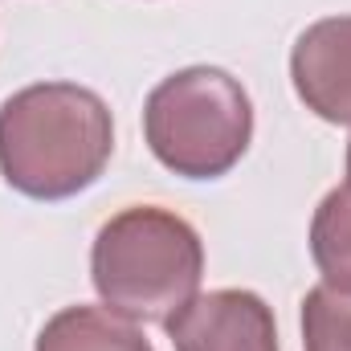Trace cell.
<instances>
[{
	"label": "cell",
	"instance_id": "6",
	"mask_svg": "<svg viewBox=\"0 0 351 351\" xmlns=\"http://www.w3.org/2000/svg\"><path fill=\"white\" fill-rule=\"evenodd\" d=\"M37 351H152V343L135 323H127L114 311L66 306L41 327Z\"/></svg>",
	"mask_w": 351,
	"mask_h": 351
},
{
	"label": "cell",
	"instance_id": "8",
	"mask_svg": "<svg viewBox=\"0 0 351 351\" xmlns=\"http://www.w3.org/2000/svg\"><path fill=\"white\" fill-rule=\"evenodd\" d=\"M302 348L351 351V294L335 286H315L302 298Z\"/></svg>",
	"mask_w": 351,
	"mask_h": 351
},
{
	"label": "cell",
	"instance_id": "1",
	"mask_svg": "<svg viewBox=\"0 0 351 351\" xmlns=\"http://www.w3.org/2000/svg\"><path fill=\"white\" fill-rule=\"evenodd\" d=\"M110 152V110L86 86L41 82L0 106V172L33 200L78 196L102 176Z\"/></svg>",
	"mask_w": 351,
	"mask_h": 351
},
{
	"label": "cell",
	"instance_id": "3",
	"mask_svg": "<svg viewBox=\"0 0 351 351\" xmlns=\"http://www.w3.org/2000/svg\"><path fill=\"white\" fill-rule=\"evenodd\" d=\"M143 135L168 172L184 180H217L245 156L254 106L233 74L217 66H192L147 94Z\"/></svg>",
	"mask_w": 351,
	"mask_h": 351
},
{
	"label": "cell",
	"instance_id": "2",
	"mask_svg": "<svg viewBox=\"0 0 351 351\" xmlns=\"http://www.w3.org/2000/svg\"><path fill=\"white\" fill-rule=\"evenodd\" d=\"M98 298L135 323H168L196 298L204 278V245L196 229L156 204H135L110 217L90 254Z\"/></svg>",
	"mask_w": 351,
	"mask_h": 351
},
{
	"label": "cell",
	"instance_id": "9",
	"mask_svg": "<svg viewBox=\"0 0 351 351\" xmlns=\"http://www.w3.org/2000/svg\"><path fill=\"white\" fill-rule=\"evenodd\" d=\"M348 184H351V143H348Z\"/></svg>",
	"mask_w": 351,
	"mask_h": 351
},
{
	"label": "cell",
	"instance_id": "4",
	"mask_svg": "<svg viewBox=\"0 0 351 351\" xmlns=\"http://www.w3.org/2000/svg\"><path fill=\"white\" fill-rule=\"evenodd\" d=\"M176 351H278L274 311L254 290H213L168 319Z\"/></svg>",
	"mask_w": 351,
	"mask_h": 351
},
{
	"label": "cell",
	"instance_id": "5",
	"mask_svg": "<svg viewBox=\"0 0 351 351\" xmlns=\"http://www.w3.org/2000/svg\"><path fill=\"white\" fill-rule=\"evenodd\" d=\"M290 78L306 110L351 127V16L315 21L294 41Z\"/></svg>",
	"mask_w": 351,
	"mask_h": 351
},
{
	"label": "cell",
	"instance_id": "7",
	"mask_svg": "<svg viewBox=\"0 0 351 351\" xmlns=\"http://www.w3.org/2000/svg\"><path fill=\"white\" fill-rule=\"evenodd\" d=\"M311 258L327 286L351 294V184L323 196L311 221Z\"/></svg>",
	"mask_w": 351,
	"mask_h": 351
}]
</instances>
